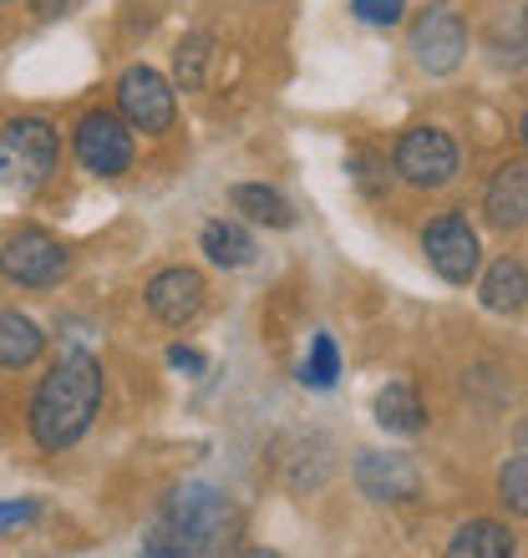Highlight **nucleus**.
Here are the masks:
<instances>
[{
	"label": "nucleus",
	"instance_id": "1",
	"mask_svg": "<svg viewBox=\"0 0 528 558\" xmlns=\"http://www.w3.org/2000/svg\"><path fill=\"white\" fill-rule=\"evenodd\" d=\"M244 533L235 498L208 483H183L163 498L158 518L143 538V554L158 558H204V554H229L235 538Z\"/></svg>",
	"mask_w": 528,
	"mask_h": 558
},
{
	"label": "nucleus",
	"instance_id": "2",
	"mask_svg": "<svg viewBox=\"0 0 528 558\" xmlns=\"http://www.w3.org/2000/svg\"><path fill=\"white\" fill-rule=\"evenodd\" d=\"M103 366L87 351H67L57 366L41 376L36 397H31V437L46 452H67L92 432L103 412Z\"/></svg>",
	"mask_w": 528,
	"mask_h": 558
},
{
	"label": "nucleus",
	"instance_id": "3",
	"mask_svg": "<svg viewBox=\"0 0 528 558\" xmlns=\"http://www.w3.org/2000/svg\"><path fill=\"white\" fill-rule=\"evenodd\" d=\"M61 158V137L46 118H11L0 128V183L15 193H36L51 183Z\"/></svg>",
	"mask_w": 528,
	"mask_h": 558
},
{
	"label": "nucleus",
	"instance_id": "4",
	"mask_svg": "<svg viewBox=\"0 0 528 558\" xmlns=\"http://www.w3.org/2000/svg\"><path fill=\"white\" fill-rule=\"evenodd\" d=\"M422 254L447 284H472L478 269H483V244H478V229L468 223L463 208H447V214H437V219L427 223Z\"/></svg>",
	"mask_w": 528,
	"mask_h": 558
},
{
	"label": "nucleus",
	"instance_id": "5",
	"mask_svg": "<svg viewBox=\"0 0 528 558\" xmlns=\"http://www.w3.org/2000/svg\"><path fill=\"white\" fill-rule=\"evenodd\" d=\"M118 118L128 122L132 133H147V137L173 133L178 97L168 87V76L153 72V66H128L118 76Z\"/></svg>",
	"mask_w": 528,
	"mask_h": 558
},
{
	"label": "nucleus",
	"instance_id": "6",
	"mask_svg": "<svg viewBox=\"0 0 528 558\" xmlns=\"http://www.w3.org/2000/svg\"><path fill=\"white\" fill-rule=\"evenodd\" d=\"M67 269H72V254L46 229H15L0 244V275L11 279V284H21V290H51Z\"/></svg>",
	"mask_w": 528,
	"mask_h": 558
},
{
	"label": "nucleus",
	"instance_id": "7",
	"mask_svg": "<svg viewBox=\"0 0 528 558\" xmlns=\"http://www.w3.org/2000/svg\"><path fill=\"white\" fill-rule=\"evenodd\" d=\"M392 168L411 189L437 193L457 178V143L442 133V128H411V133H401V143H396Z\"/></svg>",
	"mask_w": 528,
	"mask_h": 558
},
{
	"label": "nucleus",
	"instance_id": "8",
	"mask_svg": "<svg viewBox=\"0 0 528 558\" xmlns=\"http://www.w3.org/2000/svg\"><path fill=\"white\" fill-rule=\"evenodd\" d=\"M72 147H76V162L92 178H122L132 168V128L118 112H107V107H97V112H87L76 122Z\"/></svg>",
	"mask_w": 528,
	"mask_h": 558
},
{
	"label": "nucleus",
	"instance_id": "9",
	"mask_svg": "<svg viewBox=\"0 0 528 558\" xmlns=\"http://www.w3.org/2000/svg\"><path fill=\"white\" fill-rule=\"evenodd\" d=\"M411 57L427 76H453L468 61V26L453 5H432L422 21L411 26Z\"/></svg>",
	"mask_w": 528,
	"mask_h": 558
},
{
	"label": "nucleus",
	"instance_id": "10",
	"mask_svg": "<svg viewBox=\"0 0 528 558\" xmlns=\"http://www.w3.org/2000/svg\"><path fill=\"white\" fill-rule=\"evenodd\" d=\"M356 487L371 502H411L422 498V472L401 452H361L356 457Z\"/></svg>",
	"mask_w": 528,
	"mask_h": 558
},
{
	"label": "nucleus",
	"instance_id": "11",
	"mask_svg": "<svg viewBox=\"0 0 528 558\" xmlns=\"http://www.w3.org/2000/svg\"><path fill=\"white\" fill-rule=\"evenodd\" d=\"M208 300V284L199 269L189 265H173V269H163V275L147 279V310H153V320L163 325H189L199 310H204Z\"/></svg>",
	"mask_w": 528,
	"mask_h": 558
},
{
	"label": "nucleus",
	"instance_id": "12",
	"mask_svg": "<svg viewBox=\"0 0 528 558\" xmlns=\"http://www.w3.org/2000/svg\"><path fill=\"white\" fill-rule=\"evenodd\" d=\"M483 219L499 229V234H518L528 223V168L524 158L503 162L499 173H493V183H488L483 193Z\"/></svg>",
	"mask_w": 528,
	"mask_h": 558
},
{
	"label": "nucleus",
	"instance_id": "13",
	"mask_svg": "<svg viewBox=\"0 0 528 558\" xmlns=\"http://www.w3.org/2000/svg\"><path fill=\"white\" fill-rule=\"evenodd\" d=\"M478 294H483V310H493V315H524V294H528L524 259H514V254L493 259V269L483 275Z\"/></svg>",
	"mask_w": 528,
	"mask_h": 558
},
{
	"label": "nucleus",
	"instance_id": "14",
	"mask_svg": "<svg viewBox=\"0 0 528 558\" xmlns=\"http://www.w3.org/2000/svg\"><path fill=\"white\" fill-rule=\"evenodd\" d=\"M376 426L392 432V437H417V432H427V407H422V397H417V386H407V381L382 386V391H376Z\"/></svg>",
	"mask_w": 528,
	"mask_h": 558
},
{
	"label": "nucleus",
	"instance_id": "15",
	"mask_svg": "<svg viewBox=\"0 0 528 558\" xmlns=\"http://www.w3.org/2000/svg\"><path fill=\"white\" fill-rule=\"evenodd\" d=\"M199 250L208 254V265H219V269H244L260 254L254 250V234L235 219H208L199 229Z\"/></svg>",
	"mask_w": 528,
	"mask_h": 558
},
{
	"label": "nucleus",
	"instance_id": "16",
	"mask_svg": "<svg viewBox=\"0 0 528 558\" xmlns=\"http://www.w3.org/2000/svg\"><path fill=\"white\" fill-rule=\"evenodd\" d=\"M41 351H46L41 325L31 320V315H21V310H5V315H0V366L26 371L41 361Z\"/></svg>",
	"mask_w": 528,
	"mask_h": 558
},
{
	"label": "nucleus",
	"instance_id": "17",
	"mask_svg": "<svg viewBox=\"0 0 528 558\" xmlns=\"http://www.w3.org/2000/svg\"><path fill=\"white\" fill-rule=\"evenodd\" d=\"M229 204H235V214H244L250 223H264V229H290L295 223L290 198L279 189H269V183H235Z\"/></svg>",
	"mask_w": 528,
	"mask_h": 558
},
{
	"label": "nucleus",
	"instance_id": "18",
	"mask_svg": "<svg viewBox=\"0 0 528 558\" xmlns=\"http://www.w3.org/2000/svg\"><path fill=\"white\" fill-rule=\"evenodd\" d=\"M447 554H468V558H508L514 554V533L503 529V523H493V518H478V523H463V529L453 533V544H447Z\"/></svg>",
	"mask_w": 528,
	"mask_h": 558
},
{
	"label": "nucleus",
	"instance_id": "19",
	"mask_svg": "<svg viewBox=\"0 0 528 558\" xmlns=\"http://www.w3.org/2000/svg\"><path fill=\"white\" fill-rule=\"evenodd\" d=\"M208 57H214V36L208 31H193L178 41V57H173V76L183 92H199L204 87V72H208Z\"/></svg>",
	"mask_w": 528,
	"mask_h": 558
},
{
	"label": "nucleus",
	"instance_id": "20",
	"mask_svg": "<svg viewBox=\"0 0 528 558\" xmlns=\"http://www.w3.org/2000/svg\"><path fill=\"white\" fill-rule=\"evenodd\" d=\"M340 376V351H336V340L331 336H315L310 340V355H305V366H300V381L310 386V391H331Z\"/></svg>",
	"mask_w": 528,
	"mask_h": 558
},
{
	"label": "nucleus",
	"instance_id": "21",
	"mask_svg": "<svg viewBox=\"0 0 528 558\" xmlns=\"http://www.w3.org/2000/svg\"><path fill=\"white\" fill-rule=\"evenodd\" d=\"M499 502H503V508H514V513H528V462H524V452L503 462V472H499Z\"/></svg>",
	"mask_w": 528,
	"mask_h": 558
},
{
	"label": "nucleus",
	"instance_id": "22",
	"mask_svg": "<svg viewBox=\"0 0 528 558\" xmlns=\"http://www.w3.org/2000/svg\"><path fill=\"white\" fill-rule=\"evenodd\" d=\"M351 15L361 26H396L407 15V0H351Z\"/></svg>",
	"mask_w": 528,
	"mask_h": 558
},
{
	"label": "nucleus",
	"instance_id": "23",
	"mask_svg": "<svg viewBox=\"0 0 528 558\" xmlns=\"http://www.w3.org/2000/svg\"><path fill=\"white\" fill-rule=\"evenodd\" d=\"M351 168H356V189L367 193V198H376V193L386 189V178H382V162L371 158V153H361V158H356Z\"/></svg>",
	"mask_w": 528,
	"mask_h": 558
},
{
	"label": "nucleus",
	"instance_id": "24",
	"mask_svg": "<svg viewBox=\"0 0 528 558\" xmlns=\"http://www.w3.org/2000/svg\"><path fill=\"white\" fill-rule=\"evenodd\" d=\"M36 513H41V502H0V533H11V529H26V523H36Z\"/></svg>",
	"mask_w": 528,
	"mask_h": 558
},
{
	"label": "nucleus",
	"instance_id": "25",
	"mask_svg": "<svg viewBox=\"0 0 528 558\" xmlns=\"http://www.w3.org/2000/svg\"><path fill=\"white\" fill-rule=\"evenodd\" d=\"M168 366L183 371V376H204L208 361H204L199 351H193V345H168Z\"/></svg>",
	"mask_w": 528,
	"mask_h": 558
},
{
	"label": "nucleus",
	"instance_id": "26",
	"mask_svg": "<svg viewBox=\"0 0 528 558\" xmlns=\"http://www.w3.org/2000/svg\"><path fill=\"white\" fill-rule=\"evenodd\" d=\"M31 5H36V15H41V21H61V15L82 11V0H31Z\"/></svg>",
	"mask_w": 528,
	"mask_h": 558
},
{
	"label": "nucleus",
	"instance_id": "27",
	"mask_svg": "<svg viewBox=\"0 0 528 558\" xmlns=\"http://www.w3.org/2000/svg\"><path fill=\"white\" fill-rule=\"evenodd\" d=\"M0 5H11V0H0Z\"/></svg>",
	"mask_w": 528,
	"mask_h": 558
}]
</instances>
